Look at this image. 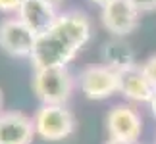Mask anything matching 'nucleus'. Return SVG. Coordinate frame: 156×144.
<instances>
[{
  "label": "nucleus",
  "instance_id": "1",
  "mask_svg": "<svg viewBox=\"0 0 156 144\" xmlns=\"http://www.w3.org/2000/svg\"><path fill=\"white\" fill-rule=\"evenodd\" d=\"M91 40V21L83 12H62L46 33L39 35L31 52L33 69L66 67Z\"/></svg>",
  "mask_w": 156,
  "mask_h": 144
},
{
  "label": "nucleus",
  "instance_id": "2",
  "mask_svg": "<svg viewBox=\"0 0 156 144\" xmlns=\"http://www.w3.org/2000/svg\"><path fill=\"white\" fill-rule=\"evenodd\" d=\"M73 91L68 67H44L33 71V92L43 106H66Z\"/></svg>",
  "mask_w": 156,
  "mask_h": 144
},
{
  "label": "nucleus",
  "instance_id": "3",
  "mask_svg": "<svg viewBox=\"0 0 156 144\" xmlns=\"http://www.w3.org/2000/svg\"><path fill=\"white\" fill-rule=\"evenodd\" d=\"M35 135L43 140L58 142L73 135L75 131V117L71 110L66 106H43L33 115Z\"/></svg>",
  "mask_w": 156,
  "mask_h": 144
},
{
  "label": "nucleus",
  "instance_id": "4",
  "mask_svg": "<svg viewBox=\"0 0 156 144\" xmlns=\"http://www.w3.org/2000/svg\"><path fill=\"white\" fill-rule=\"evenodd\" d=\"M79 88L89 100H106L119 92V77L106 65H89L79 73Z\"/></svg>",
  "mask_w": 156,
  "mask_h": 144
},
{
  "label": "nucleus",
  "instance_id": "5",
  "mask_svg": "<svg viewBox=\"0 0 156 144\" xmlns=\"http://www.w3.org/2000/svg\"><path fill=\"white\" fill-rule=\"evenodd\" d=\"M37 43V35L17 17L0 21V48L14 58H29Z\"/></svg>",
  "mask_w": 156,
  "mask_h": 144
},
{
  "label": "nucleus",
  "instance_id": "6",
  "mask_svg": "<svg viewBox=\"0 0 156 144\" xmlns=\"http://www.w3.org/2000/svg\"><path fill=\"white\" fill-rule=\"evenodd\" d=\"M100 19L112 37L123 39L139 27L141 14L127 0H110L106 6L100 8Z\"/></svg>",
  "mask_w": 156,
  "mask_h": 144
},
{
  "label": "nucleus",
  "instance_id": "7",
  "mask_svg": "<svg viewBox=\"0 0 156 144\" xmlns=\"http://www.w3.org/2000/svg\"><path fill=\"white\" fill-rule=\"evenodd\" d=\"M106 131L114 140L137 142L143 133L141 113L127 104L114 106L106 115Z\"/></svg>",
  "mask_w": 156,
  "mask_h": 144
},
{
  "label": "nucleus",
  "instance_id": "8",
  "mask_svg": "<svg viewBox=\"0 0 156 144\" xmlns=\"http://www.w3.org/2000/svg\"><path fill=\"white\" fill-rule=\"evenodd\" d=\"M56 6L44 0H23L20 10H17V19H21L31 31L37 35L46 33L58 19Z\"/></svg>",
  "mask_w": 156,
  "mask_h": 144
},
{
  "label": "nucleus",
  "instance_id": "9",
  "mask_svg": "<svg viewBox=\"0 0 156 144\" xmlns=\"http://www.w3.org/2000/svg\"><path fill=\"white\" fill-rule=\"evenodd\" d=\"M35 139L33 117L23 111L0 113V144H31Z\"/></svg>",
  "mask_w": 156,
  "mask_h": 144
},
{
  "label": "nucleus",
  "instance_id": "10",
  "mask_svg": "<svg viewBox=\"0 0 156 144\" xmlns=\"http://www.w3.org/2000/svg\"><path fill=\"white\" fill-rule=\"evenodd\" d=\"M119 77V92L131 102H151L154 87L145 77L141 65H133L118 73Z\"/></svg>",
  "mask_w": 156,
  "mask_h": 144
},
{
  "label": "nucleus",
  "instance_id": "11",
  "mask_svg": "<svg viewBox=\"0 0 156 144\" xmlns=\"http://www.w3.org/2000/svg\"><path fill=\"white\" fill-rule=\"evenodd\" d=\"M102 58H104V65L114 71H123L127 67H133L135 63V54L131 50V46L125 43L123 39L114 37L112 40H108L102 48Z\"/></svg>",
  "mask_w": 156,
  "mask_h": 144
},
{
  "label": "nucleus",
  "instance_id": "12",
  "mask_svg": "<svg viewBox=\"0 0 156 144\" xmlns=\"http://www.w3.org/2000/svg\"><path fill=\"white\" fill-rule=\"evenodd\" d=\"M141 69H143V73H145V77L151 81V85L156 88V54H152L151 58H147L145 62L141 63Z\"/></svg>",
  "mask_w": 156,
  "mask_h": 144
},
{
  "label": "nucleus",
  "instance_id": "13",
  "mask_svg": "<svg viewBox=\"0 0 156 144\" xmlns=\"http://www.w3.org/2000/svg\"><path fill=\"white\" fill-rule=\"evenodd\" d=\"M133 8L143 14V12H154L156 10V0H127Z\"/></svg>",
  "mask_w": 156,
  "mask_h": 144
},
{
  "label": "nucleus",
  "instance_id": "14",
  "mask_svg": "<svg viewBox=\"0 0 156 144\" xmlns=\"http://www.w3.org/2000/svg\"><path fill=\"white\" fill-rule=\"evenodd\" d=\"M23 0H0V12H4V14H17V10H20Z\"/></svg>",
  "mask_w": 156,
  "mask_h": 144
},
{
  "label": "nucleus",
  "instance_id": "15",
  "mask_svg": "<svg viewBox=\"0 0 156 144\" xmlns=\"http://www.w3.org/2000/svg\"><path fill=\"white\" fill-rule=\"evenodd\" d=\"M148 106H151V111H152V115L156 117V88H154V94H152L151 102H148Z\"/></svg>",
  "mask_w": 156,
  "mask_h": 144
},
{
  "label": "nucleus",
  "instance_id": "16",
  "mask_svg": "<svg viewBox=\"0 0 156 144\" xmlns=\"http://www.w3.org/2000/svg\"><path fill=\"white\" fill-rule=\"evenodd\" d=\"M104 144H137V142H123V140H114V139H108Z\"/></svg>",
  "mask_w": 156,
  "mask_h": 144
},
{
  "label": "nucleus",
  "instance_id": "17",
  "mask_svg": "<svg viewBox=\"0 0 156 144\" xmlns=\"http://www.w3.org/2000/svg\"><path fill=\"white\" fill-rule=\"evenodd\" d=\"M91 2H94L97 6H100V8H102V6H106L108 2H110V0H91Z\"/></svg>",
  "mask_w": 156,
  "mask_h": 144
},
{
  "label": "nucleus",
  "instance_id": "18",
  "mask_svg": "<svg viewBox=\"0 0 156 144\" xmlns=\"http://www.w3.org/2000/svg\"><path fill=\"white\" fill-rule=\"evenodd\" d=\"M2 104H4V96H2V88H0V113H2Z\"/></svg>",
  "mask_w": 156,
  "mask_h": 144
},
{
  "label": "nucleus",
  "instance_id": "19",
  "mask_svg": "<svg viewBox=\"0 0 156 144\" xmlns=\"http://www.w3.org/2000/svg\"><path fill=\"white\" fill-rule=\"evenodd\" d=\"M44 2H50V4H54V6H58L60 2H62V0H44Z\"/></svg>",
  "mask_w": 156,
  "mask_h": 144
}]
</instances>
